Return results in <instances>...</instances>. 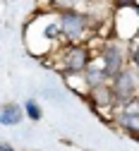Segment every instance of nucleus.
<instances>
[{
  "label": "nucleus",
  "instance_id": "nucleus-11",
  "mask_svg": "<svg viewBox=\"0 0 139 151\" xmlns=\"http://www.w3.org/2000/svg\"><path fill=\"white\" fill-rule=\"evenodd\" d=\"M0 151H14L10 144H3V142H0Z\"/></svg>",
  "mask_w": 139,
  "mask_h": 151
},
{
  "label": "nucleus",
  "instance_id": "nucleus-9",
  "mask_svg": "<svg viewBox=\"0 0 139 151\" xmlns=\"http://www.w3.org/2000/svg\"><path fill=\"white\" fill-rule=\"evenodd\" d=\"M115 7H134V0H115Z\"/></svg>",
  "mask_w": 139,
  "mask_h": 151
},
{
  "label": "nucleus",
  "instance_id": "nucleus-2",
  "mask_svg": "<svg viewBox=\"0 0 139 151\" xmlns=\"http://www.w3.org/2000/svg\"><path fill=\"white\" fill-rule=\"evenodd\" d=\"M86 17L82 12H77V10H67V12H60V31L63 36L70 41V43H79L84 39V34H86Z\"/></svg>",
  "mask_w": 139,
  "mask_h": 151
},
{
  "label": "nucleus",
  "instance_id": "nucleus-13",
  "mask_svg": "<svg viewBox=\"0 0 139 151\" xmlns=\"http://www.w3.org/2000/svg\"><path fill=\"white\" fill-rule=\"evenodd\" d=\"M134 10H137V17H139V5H134Z\"/></svg>",
  "mask_w": 139,
  "mask_h": 151
},
{
  "label": "nucleus",
  "instance_id": "nucleus-14",
  "mask_svg": "<svg viewBox=\"0 0 139 151\" xmlns=\"http://www.w3.org/2000/svg\"><path fill=\"white\" fill-rule=\"evenodd\" d=\"M137 103H139V93H137Z\"/></svg>",
  "mask_w": 139,
  "mask_h": 151
},
{
  "label": "nucleus",
  "instance_id": "nucleus-1",
  "mask_svg": "<svg viewBox=\"0 0 139 151\" xmlns=\"http://www.w3.org/2000/svg\"><path fill=\"white\" fill-rule=\"evenodd\" d=\"M108 84H110V91H113V106H115V103H117V106H127L130 101L137 99V89H139V84H137L134 72H130L127 67L120 70L115 77H110Z\"/></svg>",
  "mask_w": 139,
  "mask_h": 151
},
{
  "label": "nucleus",
  "instance_id": "nucleus-6",
  "mask_svg": "<svg viewBox=\"0 0 139 151\" xmlns=\"http://www.w3.org/2000/svg\"><path fill=\"white\" fill-rule=\"evenodd\" d=\"M86 96H91L94 106L101 108V106H113V91H110V84H98V86H91Z\"/></svg>",
  "mask_w": 139,
  "mask_h": 151
},
{
  "label": "nucleus",
  "instance_id": "nucleus-10",
  "mask_svg": "<svg viewBox=\"0 0 139 151\" xmlns=\"http://www.w3.org/2000/svg\"><path fill=\"white\" fill-rule=\"evenodd\" d=\"M132 63L139 67V46H137V48H134V53H132Z\"/></svg>",
  "mask_w": 139,
  "mask_h": 151
},
{
  "label": "nucleus",
  "instance_id": "nucleus-4",
  "mask_svg": "<svg viewBox=\"0 0 139 151\" xmlns=\"http://www.w3.org/2000/svg\"><path fill=\"white\" fill-rule=\"evenodd\" d=\"M120 70H125V55L117 46H108L103 50V72L110 82V77H115Z\"/></svg>",
  "mask_w": 139,
  "mask_h": 151
},
{
  "label": "nucleus",
  "instance_id": "nucleus-12",
  "mask_svg": "<svg viewBox=\"0 0 139 151\" xmlns=\"http://www.w3.org/2000/svg\"><path fill=\"white\" fill-rule=\"evenodd\" d=\"M134 77H137V84H139V67H137V74H134Z\"/></svg>",
  "mask_w": 139,
  "mask_h": 151
},
{
  "label": "nucleus",
  "instance_id": "nucleus-8",
  "mask_svg": "<svg viewBox=\"0 0 139 151\" xmlns=\"http://www.w3.org/2000/svg\"><path fill=\"white\" fill-rule=\"evenodd\" d=\"M24 113H27L29 120H41V106H38L34 99H29V101L24 103Z\"/></svg>",
  "mask_w": 139,
  "mask_h": 151
},
{
  "label": "nucleus",
  "instance_id": "nucleus-7",
  "mask_svg": "<svg viewBox=\"0 0 139 151\" xmlns=\"http://www.w3.org/2000/svg\"><path fill=\"white\" fill-rule=\"evenodd\" d=\"M19 120H22V108L17 103H7L0 108V125L14 127V125H19Z\"/></svg>",
  "mask_w": 139,
  "mask_h": 151
},
{
  "label": "nucleus",
  "instance_id": "nucleus-5",
  "mask_svg": "<svg viewBox=\"0 0 139 151\" xmlns=\"http://www.w3.org/2000/svg\"><path fill=\"white\" fill-rule=\"evenodd\" d=\"M117 125H120L127 134L139 139V110H122L117 115Z\"/></svg>",
  "mask_w": 139,
  "mask_h": 151
},
{
  "label": "nucleus",
  "instance_id": "nucleus-3",
  "mask_svg": "<svg viewBox=\"0 0 139 151\" xmlns=\"http://www.w3.org/2000/svg\"><path fill=\"white\" fill-rule=\"evenodd\" d=\"M63 63L67 67V72H84L91 65V55L84 46L79 43H70V48L63 53Z\"/></svg>",
  "mask_w": 139,
  "mask_h": 151
}]
</instances>
